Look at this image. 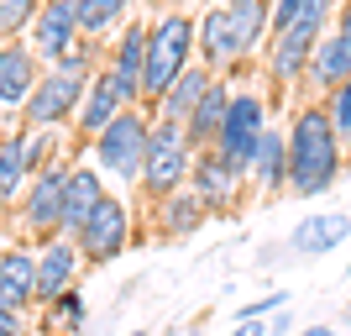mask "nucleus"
<instances>
[{"label": "nucleus", "instance_id": "nucleus-40", "mask_svg": "<svg viewBox=\"0 0 351 336\" xmlns=\"http://www.w3.org/2000/svg\"><path fill=\"white\" fill-rule=\"evenodd\" d=\"M136 336H147V331H136Z\"/></svg>", "mask_w": 351, "mask_h": 336}, {"label": "nucleus", "instance_id": "nucleus-21", "mask_svg": "<svg viewBox=\"0 0 351 336\" xmlns=\"http://www.w3.org/2000/svg\"><path fill=\"white\" fill-rule=\"evenodd\" d=\"M231 95H236V89L215 74V85L205 89V100L194 105V116L184 121V132H189L194 147H210V142L220 137V126H226V111H231Z\"/></svg>", "mask_w": 351, "mask_h": 336}, {"label": "nucleus", "instance_id": "nucleus-6", "mask_svg": "<svg viewBox=\"0 0 351 336\" xmlns=\"http://www.w3.org/2000/svg\"><path fill=\"white\" fill-rule=\"evenodd\" d=\"M84 89L89 79H73V74L53 69L37 79V89H32V100L21 105V126L27 132H53V126H63V121L84 105Z\"/></svg>", "mask_w": 351, "mask_h": 336}, {"label": "nucleus", "instance_id": "nucleus-34", "mask_svg": "<svg viewBox=\"0 0 351 336\" xmlns=\"http://www.w3.org/2000/svg\"><path fill=\"white\" fill-rule=\"evenodd\" d=\"M231 336H267V321H236Z\"/></svg>", "mask_w": 351, "mask_h": 336}, {"label": "nucleus", "instance_id": "nucleus-27", "mask_svg": "<svg viewBox=\"0 0 351 336\" xmlns=\"http://www.w3.org/2000/svg\"><path fill=\"white\" fill-rule=\"evenodd\" d=\"M47 315H43V326H47V336H69V331H79L84 326V294L79 289H69V294H58L53 305H43Z\"/></svg>", "mask_w": 351, "mask_h": 336}, {"label": "nucleus", "instance_id": "nucleus-42", "mask_svg": "<svg viewBox=\"0 0 351 336\" xmlns=\"http://www.w3.org/2000/svg\"><path fill=\"white\" fill-rule=\"evenodd\" d=\"M0 142H5V137H0Z\"/></svg>", "mask_w": 351, "mask_h": 336}, {"label": "nucleus", "instance_id": "nucleus-3", "mask_svg": "<svg viewBox=\"0 0 351 336\" xmlns=\"http://www.w3.org/2000/svg\"><path fill=\"white\" fill-rule=\"evenodd\" d=\"M263 132H267V100L257 95V89H236L231 111H226V126H220V137L210 142V153H215L231 174L247 179L252 158H257V137H263Z\"/></svg>", "mask_w": 351, "mask_h": 336}, {"label": "nucleus", "instance_id": "nucleus-5", "mask_svg": "<svg viewBox=\"0 0 351 336\" xmlns=\"http://www.w3.org/2000/svg\"><path fill=\"white\" fill-rule=\"evenodd\" d=\"M194 174V142L184 132V121H152V153H147V168H142V190L152 200L184 190Z\"/></svg>", "mask_w": 351, "mask_h": 336}, {"label": "nucleus", "instance_id": "nucleus-30", "mask_svg": "<svg viewBox=\"0 0 351 336\" xmlns=\"http://www.w3.org/2000/svg\"><path fill=\"white\" fill-rule=\"evenodd\" d=\"M37 11H43L37 0H0V37H16Z\"/></svg>", "mask_w": 351, "mask_h": 336}, {"label": "nucleus", "instance_id": "nucleus-25", "mask_svg": "<svg viewBox=\"0 0 351 336\" xmlns=\"http://www.w3.org/2000/svg\"><path fill=\"white\" fill-rule=\"evenodd\" d=\"M336 0H273V37L278 32H325Z\"/></svg>", "mask_w": 351, "mask_h": 336}, {"label": "nucleus", "instance_id": "nucleus-12", "mask_svg": "<svg viewBox=\"0 0 351 336\" xmlns=\"http://www.w3.org/2000/svg\"><path fill=\"white\" fill-rule=\"evenodd\" d=\"M346 79H351V37H346V32H330V37H320V43H315V53H309L304 89L330 95V89L346 85Z\"/></svg>", "mask_w": 351, "mask_h": 336}, {"label": "nucleus", "instance_id": "nucleus-4", "mask_svg": "<svg viewBox=\"0 0 351 336\" xmlns=\"http://www.w3.org/2000/svg\"><path fill=\"white\" fill-rule=\"evenodd\" d=\"M147 153H152V121H147L136 105H126V111L95 137V163H100L105 174H116L121 184H126V179H142Z\"/></svg>", "mask_w": 351, "mask_h": 336}, {"label": "nucleus", "instance_id": "nucleus-36", "mask_svg": "<svg viewBox=\"0 0 351 336\" xmlns=\"http://www.w3.org/2000/svg\"><path fill=\"white\" fill-rule=\"evenodd\" d=\"M299 336H336V326H325V321H320V326H304Z\"/></svg>", "mask_w": 351, "mask_h": 336}, {"label": "nucleus", "instance_id": "nucleus-23", "mask_svg": "<svg viewBox=\"0 0 351 336\" xmlns=\"http://www.w3.org/2000/svg\"><path fill=\"white\" fill-rule=\"evenodd\" d=\"M215 85V69H210V63H189V69L178 74V85L168 89V95H162V121H189L194 116V105L205 100V89Z\"/></svg>", "mask_w": 351, "mask_h": 336}, {"label": "nucleus", "instance_id": "nucleus-15", "mask_svg": "<svg viewBox=\"0 0 351 336\" xmlns=\"http://www.w3.org/2000/svg\"><path fill=\"white\" fill-rule=\"evenodd\" d=\"M126 111V95H121V85H116V74L105 69V74H95L89 79V89H84V105H79V132L95 142V137L110 126V121Z\"/></svg>", "mask_w": 351, "mask_h": 336}, {"label": "nucleus", "instance_id": "nucleus-16", "mask_svg": "<svg viewBox=\"0 0 351 336\" xmlns=\"http://www.w3.org/2000/svg\"><path fill=\"white\" fill-rule=\"evenodd\" d=\"M100 200H105L100 168H69V179H63V232L79 236L84 221L100 210Z\"/></svg>", "mask_w": 351, "mask_h": 336}, {"label": "nucleus", "instance_id": "nucleus-9", "mask_svg": "<svg viewBox=\"0 0 351 336\" xmlns=\"http://www.w3.org/2000/svg\"><path fill=\"white\" fill-rule=\"evenodd\" d=\"M63 179H69V168H43V174L32 179L27 200H21V226L32 236L63 232Z\"/></svg>", "mask_w": 351, "mask_h": 336}, {"label": "nucleus", "instance_id": "nucleus-28", "mask_svg": "<svg viewBox=\"0 0 351 336\" xmlns=\"http://www.w3.org/2000/svg\"><path fill=\"white\" fill-rule=\"evenodd\" d=\"M121 11H126L121 0H79V32H89V37H95V32H110L121 21Z\"/></svg>", "mask_w": 351, "mask_h": 336}, {"label": "nucleus", "instance_id": "nucleus-17", "mask_svg": "<svg viewBox=\"0 0 351 336\" xmlns=\"http://www.w3.org/2000/svg\"><path fill=\"white\" fill-rule=\"evenodd\" d=\"M194 37H199V53H205L210 69L247 58V47H241V37H236V21H231V5L205 11V16H199V27H194Z\"/></svg>", "mask_w": 351, "mask_h": 336}, {"label": "nucleus", "instance_id": "nucleus-20", "mask_svg": "<svg viewBox=\"0 0 351 336\" xmlns=\"http://www.w3.org/2000/svg\"><path fill=\"white\" fill-rule=\"evenodd\" d=\"M189 190L205 200V210H220V205H231L236 190H241V174H231L215 153H199L194 158V174H189Z\"/></svg>", "mask_w": 351, "mask_h": 336}, {"label": "nucleus", "instance_id": "nucleus-37", "mask_svg": "<svg viewBox=\"0 0 351 336\" xmlns=\"http://www.w3.org/2000/svg\"><path fill=\"white\" fill-rule=\"evenodd\" d=\"M341 321H346V326H351V300H346V310H341Z\"/></svg>", "mask_w": 351, "mask_h": 336}, {"label": "nucleus", "instance_id": "nucleus-41", "mask_svg": "<svg viewBox=\"0 0 351 336\" xmlns=\"http://www.w3.org/2000/svg\"><path fill=\"white\" fill-rule=\"evenodd\" d=\"M346 273H351V263H346Z\"/></svg>", "mask_w": 351, "mask_h": 336}, {"label": "nucleus", "instance_id": "nucleus-33", "mask_svg": "<svg viewBox=\"0 0 351 336\" xmlns=\"http://www.w3.org/2000/svg\"><path fill=\"white\" fill-rule=\"evenodd\" d=\"M293 331V310H278L273 321H267V336H289Z\"/></svg>", "mask_w": 351, "mask_h": 336}, {"label": "nucleus", "instance_id": "nucleus-8", "mask_svg": "<svg viewBox=\"0 0 351 336\" xmlns=\"http://www.w3.org/2000/svg\"><path fill=\"white\" fill-rule=\"evenodd\" d=\"M69 47H79V0H43L37 27H32V53L58 63Z\"/></svg>", "mask_w": 351, "mask_h": 336}, {"label": "nucleus", "instance_id": "nucleus-2", "mask_svg": "<svg viewBox=\"0 0 351 336\" xmlns=\"http://www.w3.org/2000/svg\"><path fill=\"white\" fill-rule=\"evenodd\" d=\"M194 27L199 21H189L184 11H168L152 21V32H147V74H142V100L162 105V95L178 85V74L194 63V53H199V37H194Z\"/></svg>", "mask_w": 351, "mask_h": 336}, {"label": "nucleus", "instance_id": "nucleus-18", "mask_svg": "<svg viewBox=\"0 0 351 336\" xmlns=\"http://www.w3.org/2000/svg\"><path fill=\"white\" fill-rule=\"evenodd\" d=\"M32 289H37V252L5 247V252H0V305H5V310L37 305V300H32Z\"/></svg>", "mask_w": 351, "mask_h": 336}, {"label": "nucleus", "instance_id": "nucleus-10", "mask_svg": "<svg viewBox=\"0 0 351 336\" xmlns=\"http://www.w3.org/2000/svg\"><path fill=\"white\" fill-rule=\"evenodd\" d=\"M351 236V216L346 210H309L299 226L289 232V252L293 258H325Z\"/></svg>", "mask_w": 351, "mask_h": 336}, {"label": "nucleus", "instance_id": "nucleus-13", "mask_svg": "<svg viewBox=\"0 0 351 336\" xmlns=\"http://www.w3.org/2000/svg\"><path fill=\"white\" fill-rule=\"evenodd\" d=\"M325 32H278L273 43H267V74H273V85H304V69H309V53L320 43Z\"/></svg>", "mask_w": 351, "mask_h": 336}, {"label": "nucleus", "instance_id": "nucleus-1", "mask_svg": "<svg viewBox=\"0 0 351 336\" xmlns=\"http://www.w3.org/2000/svg\"><path fill=\"white\" fill-rule=\"evenodd\" d=\"M341 163H346V142L330 126V111L304 105L289 126V194H299V200L325 194L341 179Z\"/></svg>", "mask_w": 351, "mask_h": 336}, {"label": "nucleus", "instance_id": "nucleus-7", "mask_svg": "<svg viewBox=\"0 0 351 336\" xmlns=\"http://www.w3.org/2000/svg\"><path fill=\"white\" fill-rule=\"evenodd\" d=\"M126 236H132V205L121 200V194H105L100 210L84 221V232L73 236L79 252H84V263H110L126 252Z\"/></svg>", "mask_w": 351, "mask_h": 336}, {"label": "nucleus", "instance_id": "nucleus-22", "mask_svg": "<svg viewBox=\"0 0 351 336\" xmlns=\"http://www.w3.org/2000/svg\"><path fill=\"white\" fill-rule=\"evenodd\" d=\"M252 179H257V184H263L267 194L289 190V132L267 126V132L257 137V158H252Z\"/></svg>", "mask_w": 351, "mask_h": 336}, {"label": "nucleus", "instance_id": "nucleus-39", "mask_svg": "<svg viewBox=\"0 0 351 336\" xmlns=\"http://www.w3.org/2000/svg\"><path fill=\"white\" fill-rule=\"evenodd\" d=\"M226 5H236V0H226Z\"/></svg>", "mask_w": 351, "mask_h": 336}, {"label": "nucleus", "instance_id": "nucleus-11", "mask_svg": "<svg viewBox=\"0 0 351 336\" xmlns=\"http://www.w3.org/2000/svg\"><path fill=\"white\" fill-rule=\"evenodd\" d=\"M79 242H47L43 252H37V289H32V300L37 305H53L58 294L73 289V278H79Z\"/></svg>", "mask_w": 351, "mask_h": 336}, {"label": "nucleus", "instance_id": "nucleus-31", "mask_svg": "<svg viewBox=\"0 0 351 336\" xmlns=\"http://www.w3.org/2000/svg\"><path fill=\"white\" fill-rule=\"evenodd\" d=\"M283 300H289V294L273 289V294H263V300L241 305V310H236V321H267V315H278V310H283Z\"/></svg>", "mask_w": 351, "mask_h": 336}, {"label": "nucleus", "instance_id": "nucleus-14", "mask_svg": "<svg viewBox=\"0 0 351 336\" xmlns=\"http://www.w3.org/2000/svg\"><path fill=\"white\" fill-rule=\"evenodd\" d=\"M37 89V53L27 43H0V105L21 111Z\"/></svg>", "mask_w": 351, "mask_h": 336}, {"label": "nucleus", "instance_id": "nucleus-26", "mask_svg": "<svg viewBox=\"0 0 351 336\" xmlns=\"http://www.w3.org/2000/svg\"><path fill=\"white\" fill-rule=\"evenodd\" d=\"M32 179L27 168V142H21V132H11L5 142H0V205H11L16 194H21V184Z\"/></svg>", "mask_w": 351, "mask_h": 336}, {"label": "nucleus", "instance_id": "nucleus-38", "mask_svg": "<svg viewBox=\"0 0 351 336\" xmlns=\"http://www.w3.org/2000/svg\"><path fill=\"white\" fill-rule=\"evenodd\" d=\"M121 5H132V0H121Z\"/></svg>", "mask_w": 351, "mask_h": 336}, {"label": "nucleus", "instance_id": "nucleus-24", "mask_svg": "<svg viewBox=\"0 0 351 336\" xmlns=\"http://www.w3.org/2000/svg\"><path fill=\"white\" fill-rule=\"evenodd\" d=\"M199 221H205V200L194 190H173L158 200V232L162 236H189Z\"/></svg>", "mask_w": 351, "mask_h": 336}, {"label": "nucleus", "instance_id": "nucleus-35", "mask_svg": "<svg viewBox=\"0 0 351 336\" xmlns=\"http://www.w3.org/2000/svg\"><path fill=\"white\" fill-rule=\"evenodd\" d=\"M336 32H346V37H351V0H341V27Z\"/></svg>", "mask_w": 351, "mask_h": 336}, {"label": "nucleus", "instance_id": "nucleus-29", "mask_svg": "<svg viewBox=\"0 0 351 336\" xmlns=\"http://www.w3.org/2000/svg\"><path fill=\"white\" fill-rule=\"evenodd\" d=\"M325 111H330V126H336V137H341V142H351V79L325 95Z\"/></svg>", "mask_w": 351, "mask_h": 336}, {"label": "nucleus", "instance_id": "nucleus-19", "mask_svg": "<svg viewBox=\"0 0 351 336\" xmlns=\"http://www.w3.org/2000/svg\"><path fill=\"white\" fill-rule=\"evenodd\" d=\"M147 32L152 27H126L121 32V47L116 58H110V74H116L121 95H126V105L142 100V74H147Z\"/></svg>", "mask_w": 351, "mask_h": 336}, {"label": "nucleus", "instance_id": "nucleus-32", "mask_svg": "<svg viewBox=\"0 0 351 336\" xmlns=\"http://www.w3.org/2000/svg\"><path fill=\"white\" fill-rule=\"evenodd\" d=\"M0 336H27V326H21V310H5V305H0Z\"/></svg>", "mask_w": 351, "mask_h": 336}]
</instances>
